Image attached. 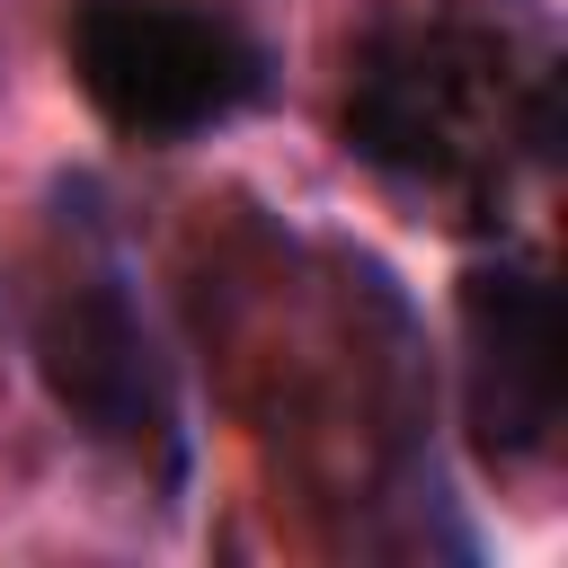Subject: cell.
Returning <instances> with one entry per match:
<instances>
[{
	"instance_id": "cell-3",
	"label": "cell",
	"mask_w": 568,
	"mask_h": 568,
	"mask_svg": "<svg viewBox=\"0 0 568 568\" xmlns=\"http://www.w3.org/2000/svg\"><path fill=\"white\" fill-rule=\"evenodd\" d=\"M568 408V311L532 257H479L462 275V417L479 462L524 470L559 444Z\"/></svg>"
},
{
	"instance_id": "cell-2",
	"label": "cell",
	"mask_w": 568,
	"mask_h": 568,
	"mask_svg": "<svg viewBox=\"0 0 568 568\" xmlns=\"http://www.w3.org/2000/svg\"><path fill=\"white\" fill-rule=\"evenodd\" d=\"M62 62L80 98L124 142H151V151L222 133L275 80L266 36L231 0H71Z\"/></svg>"
},
{
	"instance_id": "cell-1",
	"label": "cell",
	"mask_w": 568,
	"mask_h": 568,
	"mask_svg": "<svg viewBox=\"0 0 568 568\" xmlns=\"http://www.w3.org/2000/svg\"><path fill=\"white\" fill-rule=\"evenodd\" d=\"M27 355H36V382L53 390V408L89 444L151 470L160 488L186 479V408H178L169 346H160V328H151V311L98 222H80L71 248L53 257V275L36 284Z\"/></svg>"
},
{
	"instance_id": "cell-4",
	"label": "cell",
	"mask_w": 568,
	"mask_h": 568,
	"mask_svg": "<svg viewBox=\"0 0 568 568\" xmlns=\"http://www.w3.org/2000/svg\"><path fill=\"white\" fill-rule=\"evenodd\" d=\"M479 89H488V53L470 36H444V27L373 36L355 62V89H346V151H364L373 169H399L417 186H453V178L488 169Z\"/></svg>"
}]
</instances>
